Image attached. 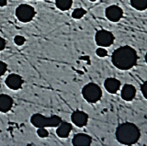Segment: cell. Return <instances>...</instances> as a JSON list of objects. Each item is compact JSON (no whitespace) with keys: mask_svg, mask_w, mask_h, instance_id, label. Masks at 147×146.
I'll return each mask as SVG.
<instances>
[{"mask_svg":"<svg viewBox=\"0 0 147 146\" xmlns=\"http://www.w3.org/2000/svg\"><path fill=\"white\" fill-rule=\"evenodd\" d=\"M96 55H98V57H106L108 55L107 50L104 49V47H100L98 49H96Z\"/></svg>","mask_w":147,"mask_h":146,"instance_id":"cell-21","label":"cell"},{"mask_svg":"<svg viewBox=\"0 0 147 146\" xmlns=\"http://www.w3.org/2000/svg\"><path fill=\"white\" fill-rule=\"evenodd\" d=\"M141 132L139 128L131 122L119 124L116 130V138L119 143L124 145H132L139 141Z\"/></svg>","mask_w":147,"mask_h":146,"instance_id":"cell-2","label":"cell"},{"mask_svg":"<svg viewBox=\"0 0 147 146\" xmlns=\"http://www.w3.org/2000/svg\"><path fill=\"white\" fill-rule=\"evenodd\" d=\"M5 48H6V40L0 37V51H3Z\"/></svg>","mask_w":147,"mask_h":146,"instance_id":"cell-24","label":"cell"},{"mask_svg":"<svg viewBox=\"0 0 147 146\" xmlns=\"http://www.w3.org/2000/svg\"><path fill=\"white\" fill-rule=\"evenodd\" d=\"M131 6L136 10L144 11L147 9V0H130Z\"/></svg>","mask_w":147,"mask_h":146,"instance_id":"cell-16","label":"cell"},{"mask_svg":"<svg viewBox=\"0 0 147 146\" xmlns=\"http://www.w3.org/2000/svg\"><path fill=\"white\" fill-rule=\"evenodd\" d=\"M145 62H146V63H147V52H146V54H145Z\"/></svg>","mask_w":147,"mask_h":146,"instance_id":"cell-26","label":"cell"},{"mask_svg":"<svg viewBox=\"0 0 147 146\" xmlns=\"http://www.w3.org/2000/svg\"><path fill=\"white\" fill-rule=\"evenodd\" d=\"M71 120L77 127L79 128L85 127L87 124V121H88V115L84 111L76 110L72 113Z\"/></svg>","mask_w":147,"mask_h":146,"instance_id":"cell-8","label":"cell"},{"mask_svg":"<svg viewBox=\"0 0 147 146\" xmlns=\"http://www.w3.org/2000/svg\"><path fill=\"white\" fill-rule=\"evenodd\" d=\"M138 55L136 51L130 46H122L115 50L111 61L114 66L119 70H129L136 65Z\"/></svg>","mask_w":147,"mask_h":146,"instance_id":"cell-1","label":"cell"},{"mask_svg":"<svg viewBox=\"0 0 147 146\" xmlns=\"http://www.w3.org/2000/svg\"><path fill=\"white\" fill-rule=\"evenodd\" d=\"M13 99L10 96L6 94L0 95V112L7 113L13 107Z\"/></svg>","mask_w":147,"mask_h":146,"instance_id":"cell-11","label":"cell"},{"mask_svg":"<svg viewBox=\"0 0 147 146\" xmlns=\"http://www.w3.org/2000/svg\"><path fill=\"white\" fill-rule=\"evenodd\" d=\"M72 131V125L68 122L62 121L61 124L57 127L56 134L59 138H67Z\"/></svg>","mask_w":147,"mask_h":146,"instance_id":"cell-14","label":"cell"},{"mask_svg":"<svg viewBox=\"0 0 147 146\" xmlns=\"http://www.w3.org/2000/svg\"><path fill=\"white\" fill-rule=\"evenodd\" d=\"M121 98L125 101H131L136 96V89L132 85L126 84L121 89Z\"/></svg>","mask_w":147,"mask_h":146,"instance_id":"cell-12","label":"cell"},{"mask_svg":"<svg viewBox=\"0 0 147 146\" xmlns=\"http://www.w3.org/2000/svg\"><path fill=\"white\" fill-rule=\"evenodd\" d=\"M37 134H38V136L40 137V138H46V137H48L49 132L45 128H38Z\"/></svg>","mask_w":147,"mask_h":146,"instance_id":"cell-20","label":"cell"},{"mask_svg":"<svg viewBox=\"0 0 147 146\" xmlns=\"http://www.w3.org/2000/svg\"><path fill=\"white\" fill-rule=\"evenodd\" d=\"M31 124L36 128H46L49 127V117H45L39 113L33 114L30 118Z\"/></svg>","mask_w":147,"mask_h":146,"instance_id":"cell-9","label":"cell"},{"mask_svg":"<svg viewBox=\"0 0 147 146\" xmlns=\"http://www.w3.org/2000/svg\"><path fill=\"white\" fill-rule=\"evenodd\" d=\"M86 14V11L84 9V8L78 7V8H76V9L73 11L72 17H73V19H75V20H80Z\"/></svg>","mask_w":147,"mask_h":146,"instance_id":"cell-17","label":"cell"},{"mask_svg":"<svg viewBox=\"0 0 147 146\" xmlns=\"http://www.w3.org/2000/svg\"><path fill=\"white\" fill-rule=\"evenodd\" d=\"M89 1H91V2H95V1H96V0H89Z\"/></svg>","mask_w":147,"mask_h":146,"instance_id":"cell-27","label":"cell"},{"mask_svg":"<svg viewBox=\"0 0 147 146\" xmlns=\"http://www.w3.org/2000/svg\"><path fill=\"white\" fill-rule=\"evenodd\" d=\"M7 0H0V7H5V6H7Z\"/></svg>","mask_w":147,"mask_h":146,"instance_id":"cell-25","label":"cell"},{"mask_svg":"<svg viewBox=\"0 0 147 146\" xmlns=\"http://www.w3.org/2000/svg\"><path fill=\"white\" fill-rule=\"evenodd\" d=\"M62 122V118L57 115L49 117V127H58Z\"/></svg>","mask_w":147,"mask_h":146,"instance_id":"cell-18","label":"cell"},{"mask_svg":"<svg viewBox=\"0 0 147 146\" xmlns=\"http://www.w3.org/2000/svg\"><path fill=\"white\" fill-rule=\"evenodd\" d=\"M92 143V138L85 133H78L74 136L72 143L75 146H89Z\"/></svg>","mask_w":147,"mask_h":146,"instance_id":"cell-10","label":"cell"},{"mask_svg":"<svg viewBox=\"0 0 147 146\" xmlns=\"http://www.w3.org/2000/svg\"><path fill=\"white\" fill-rule=\"evenodd\" d=\"M7 63L2 62V61H0V76H2L5 73L7 72Z\"/></svg>","mask_w":147,"mask_h":146,"instance_id":"cell-22","label":"cell"},{"mask_svg":"<svg viewBox=\"0 0 147 146\" xmlns=\"http://www.w3.org/2000/svg\"><path fill=\"white\" fill-rule=\"evenodd\" d=\"M25 42H26L25 38L21 35H17L15 36V38H14V42H15V44L18 45V46H22V45L25 43Z\"/></svg>","mask_w":147,"mask_h":146,"instance_id":"cell-19","label":"cell"},{"mask_svg":"<svg viewBox=\"0 0 147 146\" xmlns=\"http://www.w3.org/2000/svg\"><path fill=\"white\" fill-rule=\"evenodd\" d=\"M7 86L12 90H18L22 87V85L24 83L22 77L17 74H10L5 81Z\"/></svg>","mask_w":147,"mask_h":146,"instance_id":"cell-7","label":"cell"},{"mask_svg":"<svg viewBox=\"0 0 147 146\" xmlns=\"http://www.w3.org/2000/svg\"><path fill=\"white\" fill-rule=\"evenodd\" d=\"M105 15L109 21L118 22L119 20H121V19L123 16V10L119 6L112 5L106 8Z\"/></svg>","mask_w":147,"mask_h":146,"instance_id":"cell-6","label":"cell"},{"mask_svg":"<svg viewBox=\"0 0 147 146\" xmlns=\"http://www.w3.org/2000/svg\"><path fill=\"white\" fill-rule=\"evenodd\" d=\"M82 96L88 103H96L102 97V90L96 84L89 83L83 87Z\"/></svg>","mask_w":147,"mask_h":146,"instance_id":"cell-3","label":"cell"},{"mask_svg":"<svg viewBox=\"0 0 147 146\" xmlns=\"http://www.w3.org/2000/svg\"><path fill=\"white\" fill-rule=\"evenodd\" d=\"M55 5L60 10L66 11L72 7L73 0H55Z\"/></svg>","mask_w":147,"mask_h":146,"instance_id":"cell-15","label":"cell"},{"mask_svg":"<svg viewBox=\"0 0 147 146\" xmlns=\"http://www.w3.org/2000/svg\"><path fill=\"white\" fill-rule=\"evenodd\" d=\"M141 90H142V95H144V97L147 99V81L144 82V83L142 85V86H141Z\"/></svg>","mask_w":147,"mask_h":146,"instance_id":"cell-23","label":"cell"},{"mask_svg":"<svg viewBox=\"0 0 147 146\" xmlns=\"http://www.w3.org/2000/svg\"><path fill=\"white\" fill-rule=\"evenodd\" d=\"M114 35L109 30H100L95 35L96 43L100 47H109L114 42Z\"/></svg>","mask_w":147,"mask_h":146,"instance_id":"cell-5","label":"cell"},{"mask_svg":"<svg viewBox=\"0 0 147 146\" xmlns=\"http://www.w3.org/2000/svg\"><path fill=\"white\" fill-rule=\"evenodd\" d=\"M104 86L109 93L115 94L118 92L119 87H121V82L116 78H111V77H109V78H107L105 80Z\"/></svg>","mask_w":147,"mask_h":146,"instance_id":"cell-13","label":"cell"},{"mask_svg":"<svg viewBox=\"0 0 147 146\" xmlns=\"http://www.w3.org/2000/svg\"><path fill=\"white\" fill-rule=\"evenodd\" d=\"M36 11L33 7L27 4H21L16 8V17L22 23H28L34 19Z\"/></svg>","mask_w":147,"mask_h":146,"instance_id":"cell-4","label":"cell"}]
</instances>
